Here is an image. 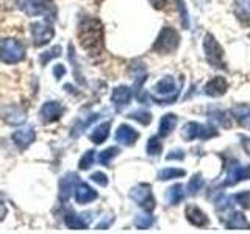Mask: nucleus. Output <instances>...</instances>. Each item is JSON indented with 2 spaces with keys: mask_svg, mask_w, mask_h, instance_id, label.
Returning <instances> with one entry per match:
<instances>
[{
  "mask_svg": "<svg viewBox=\"0 0 250 234\" xmlns=\"http://www.w3.org/2000/svg\"><path fill=\"white\" fill-rule=\"evenodd\" d=\"M80 44L88 53H100L104 49V27L97 19H84L78 30Z\"/></svg>",
  "mask_w": 250,
  "mask_h": 234,
  "instance_id": "f257e3e1",
  "label": "nucleus"
},
{
  "mask_svg": "<svg viewBox=\"0 0 250 234\" xmlns=\"http://www.w3.org/2000/svg\"><path fill=\"white\" fill-rule=\"evenodd\" d=\"M178 86L172 77H164L153 86V100L161 105H167L178 97Z\"/></svg>",
  "mask_w": 250,
  "mask_h": 234,
  "instance_id": "f03ea898",
  "label": "nucleus"
},
{
  "mask_svg": "<svg viewBox=\"0 0 250 234\" xmlns=\"http://www.w3.org/2000/svg\"><path fill=\"white\" fill-rule=\"evenodd\" d=\"M25 58V47L16 39L0 41V59L6 64H16Z\"/></svg>",
  "mask_w": 250,
  "mask_h": 234,
  "instance_id": "7ed1b4c3",
  "label": "nucleus"
},
{
  "mask_svg": "<svg viewBox=\"0 0 250 234\" xmlns=\"http://www.w3.org/2000/svg\"><path fill=\"white\" fill-rule=\"evenodd\" d=\"M178 42H180V36L177 31L170 27H164L161 30L158 39H156V42L153 44V50L158 53L175 52L178 47Z\"/></svg>",
  "mask_w": 250,
  "mask_h": 234,
  "instance_id": "20e7f679",
  "label": "nucleus"
},
{
  "mask_svg": "<svg viewBox=\"0 0 250 234\" xmlns=\"http://www.w3.org/2000/svg\"><path fill=\"white\" fill-rule=\"evenodd\" d=\"M217 136V130L211 128V127H205V125L197 123V122H188L183 130H182V137L185 140H194V139H211Z\"/></svg>",
  "mask_w": 250,
  "mask_h": 234,
  "instance_id": "39448f33",
  "label": "nucleus"
},
{
  "mask_svg": "<svg viewBox=\"0 0 250 234\" xmlns=\"http://www.w3.org/2000/svg\"><path fill=\"white\" fill-rule=\"evenodd\" d=\"M203 49H205V55L208 62L213 67H222L225 69V62H224V50L222 47L219 45V42L214 39L213 35H207L205 41H203Z\"/></svg>",
  "mask_w": 250,
  "mask_h": 234,
  "instance_id": "423d86ee",
  "label": "nucleus"
},
{
  "mask_svg": "<svg viewBox=\"0 0 250 234\" xmlns=\"http://www.w3.org/2000/svg\"><path fill=\"white\" fill-rule=\"evenodd\" d=\"M130 198L146 211H153L156 206L153 194H152L150 186L148 184H138V186L133 187L131 192H130Z\"/></svg>",
  "mask_w": 250,
  "mask_h": 234,
  "instance_id": "0eeeda50",
  "label": "nucleus"
},
{
  "mask_svg": "<svg viewBox=\"0 0 250 234\" xmlns=\"http://www.w3.org/2000/svg\"><path fill=\"white\" fill-rule=\"evenodd\" d=\"M31 36H33L35 45L41 47L45 45L55 36V31L49 22H35L31 23Z\"/></svg>",
  "mask_w": 250,
  "mask_h": 234,
  "instance_id": "6e6552de",
  "label": "nucleus"
},
{
  "mask_svg": "<svg viewBox=\"0 0 250 234\" xmlns=\"http://www.w3.org/2000/svg\"><path fill=\"white\" fill-rule=\"evenodd\" d=\"M244 179H250V166L242 167L238 164V161H231L229 166V172H227L224 186H234L239 181H244Z\"/></svg>",
  "mask_w": 250,
  "mask_h": 234,
  "instance_id": "1a4fd4ad",
  "label": "nucleus"
},
{
  "mask_svg": "<svg viewBox=\"0 0 250 234\" xmlns=\"http://www.w3.org/2000/svg\"><path fill=\"white\" fill-rule=\"evenodd\" d=\"M221 220L229 230H250V223L247 222L246 215L242 213H234V211H229L222 215H219Z\"/></svg>",
  "mask_w": 250,
  "mask_h": 234,
  "instance_id": "9d476101",
  "label": "nucleus"
},
{
  "mask_svg": "<svg viewBox=\"0 0 250 234\" xmlns=\"http://www.w3.org/2000/svg\"><path fill=\"white\" fill-rule=\"evenodd\" d=\"M19 6L28 16L44 14L45 18H50L52 16V8L47 3H44L42 0H19Z\"/></svg>",
  "mask_w": 250,
  "mask_h": 234,
  "instance_id": "9b49d317",
  "label": "nucleus"
},
{
  "mask_svg": "<svg viewBox=\"0 0 250 234\" xmlns=\"http://www.w3.org/2000/svg\"><path fill=\"white\" fill-rule=\"evenodd\" d=\"M62 113H64V108H62L58 101H47V103L42 105L41 111H39V114H41V119L44 122H55L58 120L60 117L62 116Z\"/></svg>",
  "mask_w": 250,
  "mask_h": 234,
  "instance_id": "f8f14e48",
  "label": "nucleus"
},
{
  "mask_svg": "<svg viewBox=\"0 0 250 234\" xmlns=\"http://www.w3.org/2000/svg\"><path fill=\"white\" fill-rule=\"evenodd\" d=\"M92 215L89 213L82 214V215H77L74 213H69L64 215V223L69 226L70 230H86L88 225L91 222Z\"/></svg>",
  "mask_w": 250,
  "mask_h": 234,
  "instance_id": "ddd939ff",
  "label": "nucleus"
},
{
  "mask_svg": "<svg viewBox=\"0 0 250 234\" xmlns=\"http://www.w3.org/2000/svg\"><path fill=\"white\" fill-rule=\"evenodd\" d=\"M74 192H75V200L80 205H86V203L94 201L97 198V192L86 183H77Z\"/></svg>",
  "mask_w": 250,
  "mask_h": 234,
  "instance_id": "4468645a",
  "label": "nucleus"
},
{
  "mask_svg": "<svg viewBox=\"0 0 250 234\" xmlns=\"http://www.w3.org/2000/svg\"><path fill=\"white\" fill-rule=\"evenodd\" d=\"M139 133L136 130H133L128 125H121L116 131V140L121 142L122 145H133L138 140Z\"/></svg>",
  "mask_w": 250,
  "mask_h": 234,
  "instance_id": "2eb2a0df",
  "label": "nucleus"
},
{
  "mask_svg": "<svg viewBox=\"0 0 250 234\" xmlns=\"http://www.w3.org/2000/svg\"><path fill=\"white\" fill-rule=\"evenodd\" d=\"M227 88H229V83H227L225 78L222 77H214L213 80L208 81L205 84V94L209 97H219V96H222V94H225Z\"/></svg>",
  "mask_w": 250,
  "mask_h": 234,
  "instance_id": "dca6fc26",
  "label": "nucleus"
},
{
  "mask_svg": "<svg viewBox=\"0 0 250 234\" xmlns=\"http://www.w3.org/2000/svg\"><path fill=\"white\" fill-rule=\"evenodd\" d=\"M185 214H186V218H188V222H189L191 225L194 226H199V228H203V226H207L209 223L208 220V217L203 214V211L199 209L197 206H188L186 211H185Z\"/></svg>",
  "mask_w": 250,
  "mask_h": 234,
  "instance_id": "f3484780",
  "label": "nucleus"
},
{
  "mask_svg": "<svg viewBox=\"0 0 250 234\" xmlns=\"http://www.w3.org/2000/svg\"><path fill=\"white\" fill-rule=\"evenodd\" d=\"M233 11L242 25H250V0H234Z\"/></svg>",
  "mask_w": 250,
  "mask_h": 234,
  "instance_id": "a211bd4d",
  "label": "nucleus"
},
{
  "mask_svg": "<svg viewBox=\"0 0 250 234\" xmlns=\"http://www.w3.org/2000/svg\"><path fill=\"white\" fill-rule=\"evenodd\" d=\"M111 100H113L116 109L119 111V109L125 108L130 103V100H131V89L127 88V86H119V88H116L113 91Z\"/></svg>",
  "mask_w": 250,
  "mask_h": 234,
  "instance_id": "6ab92c4d",
  "label": "nucleus"
},
{
  "mask_svg": "<svg viewBox=\"0 0 250 234\" xmlns=\"http://www.w3.org/2000/svg\"><path fill=\"white\" fill-rule=\"evenodd\" d=\"M2 117L5 119V122L10 125H21L25 120V113H23L21 108L10 105L2 109Z\"/></svg>",
  "mask_w": 250,
  "mask_h": 234,
  "instance_id": "aec40b11",
  "label": "nucleus"
},
{
  "mask_svg": "<svg viewBox=\"0 0 250 234\" xmlns=\"http://www.w3.org/2000/svg\"><path fill=\"white\" fill-rule=\"evenodd\" d=\"M35 137H36V133L33 128H22V130H18L16 133H13L14 144H18L21 148L28 147L35 140Z\"/></svg>",
  "mask_w": 250,
  "mask_h": 234,
  "instance_id": "412c9836",
  "label": "nucleus"
},
{
  "mask_svg": "<svg viewBox=\"0 0 250 234\" xmlns=\"http://www.w3.org/2000/svg\"><path fill=\"white\" fill-rule=\"evenodd\" d=\"M77 183H78V179H77V175L75 174H69V175H66L64 178L61 179V184H60L61 192H60V195H61L62 200H64V198L67 200L69 198V195H70V192L75 189Z\"/></svg>",
  "mask_w": 250,
  "mask_h": 234,
  "instance_id": "4be33fe9",
  "label": "nucleus"
},
{
  "mask_svg": "<svg viewBox=\"0 0 250 234\" xmlns=\"http://www.w3.org/2000/svg\"><path fill=\"white\" fill-rule=\"evenodd\" d=\"M177 116L175 114H166V116H163V119L160 122V136L164 137V136H169L172 130L175 128V125H177Z\"/></svg>",
  "mask_w": 250,
  "mask_h": 234,
  "instance_id": "5701e85b",
  "label": "nucleus"
},
{
  "mask_svg": "<svg viewBox=\"0 0 250 234\" xmlns=\"http://www.w3.org/2000/svg\"><path fill=\"white\" fill-rule=\"evenodd\" d=\"M166 198L169 205H178L180 201L185 198V189L182 184H174L172 187H169L166 192Z\"/></svg>",
  "mask_w": 250,
  "mask_h": 234,
  "instance_id": "b1692460",
  "label": "nucleus"
},
{
  "mask_svg": "<svg viewBox=\"0 0 250 234\" xmlns=\"http://www.w3.org/2000/svg\"><path fill=\"white\" fill-rule=\"evenodd\" d=\"M109 127H111V123H109V122H105V123L99 125V127L91 133V140H92V142L94 144H102V142H104V140L109 135Z\"/></svg>",
  "mask_w": 250,
  "mask_h": 234,
  "instance_id": "393cba45",
  "label": "nucleus"
},
{
  "mask_svg": "<svg viewBox=\"0 0 250 234\" xmlns=\"http://www.w3.org/2000/svg\"><path fill=\"white\" fill-rule=\"evenodd\" d=\"M186 172L183 169H163L160 174H158V178L161 181H167V179H174V178H180V176H185Z\"/></svg>",
  "mask_w": 250,
  "mask_h": 234,
  "instance_id": "a878e982",
  "label": "nucleus"
},
{
  "mask_svg": "<svg viewBox=\"0 0 250 234\" xmlns=\"http://www.w3.org/2000/svg\"><path fill=\"white\" fill-rule=\"evenodd\" d=\"M203 184H205L203 178L200 175H194L191 178V181L188 183V194H189V195H195L203 187Z\"/></svg>",
  "mask_w": 250,
  "mask_h": 234,
  "instance_id": "bb28decb",
  "label": "nucleus"
},
{
  "mask_svg": "<svg viewBox=\"0 0 250 234\" xmlns=\"http://www.w3.org/2000/svg\"><path fill=\"white\" fill-rule=\"evenodd\" d=\"M249 113H250V106H247V105H238V106H234V108L231 109L233 117H234V119H236L241 125H242V122L246 120V117H247Z\"/></svg>",
  "mask_w": 250,
  "mask_h": 234,
  "instance_id": "cd10ccee",
  "label": "nucleus"
},
{
  "mask_svg": "<svg viewBox=\"0 0 250 234\" xmlns=\"http://www.w3.org/2000/svg\"><path fill=\"white\" fill-rule=\"evenodd\" d=\"M135 225L139 230H146L153 225V217L150 214H138L135 217Z\"/></svg>",
  "mask_w": 250,
  "mask_h": 234,
  "instance_id": "c85d7f7f",
  "label": "nucleus"
},
{
  "mask_svg": "<svg viewBox=\"0 0 250 234\" xmlns=\"http://www.w3.org/2000/svg\"><path fill=\"white\" fill-rule=\"evenodd\" d=\"M163 150V145H161V140L153 136L148 139V142H147V153L150 155V156H156V155H160Z\"/></svg>",
  "mask_w": 250,
  "mask_h": 234,
  "instance_id": "c756f323",
  "label": "nucleus"
},
{
  "mask_svg": "<svg viewBox=\"0 0 250 234\" xmlns=\"http://www.w3.org/2000/svg\"><path fill=\"white\" fill-rule=\"evenodd\" d=\"M128 117H130V119L138 120L139 123H143V125H148L152 122V114L148 111H144V109H139V111L131 113V114H128Z\"/></svg>",
  "mask_w": 250,
  "mask_h": 234,
  "instance_id": "7c9ffc66",
  "label": "nucleus"
},
{
  "mask_svg": "<svg viewBox=\"0 0 250 234\" xmlns=\"http://www.w3.org/2000/svg\"><path fill=\"white\" fill-rule=\"evenodd\" d=\"M117 153H119V148H117V147H109V148H106V150L102 152L100 156H99L100 164H104V166H108L109 161H111Z\"/></svg>",
  "mask_w": 250,
  "mask_h": 234,
  "instance_id": "2f4dec72",
  "label": "nucleus"
},
{
  "mask_svg": "<svg viewBox=\"0 0 250 234\" xmlns=\"http://www.w3.org/2000/svg\"><path fill=\"white\" fill-rule=\"evenodd\" d=\"M233 200L236 203H239L244 209H250V191H244V192L236 194L233 197Z\"/></svg>",
  "mask_w": 250,
  "mask_h": 234,
  "instance_id": "473e14b6",
  "label": "nucleus"
},
{
  "mask_svg": "<svg viewBox=\"0 0 250 234\" xmlns=\"http://www.w3.org/2000/svg\"><path fill=\"white\" fill-rule=\"evenodd\" d=\"M94 150H89V152H86L83 155V158L80 159V169L82 170H88L91 166H92V162H94Z\"/></svg>",
  "mask_w": 250,
  "mask_h": 234,
  "instance_id": "72a5a7b5",
  "label": "nucleus"
},
{
  "mask_svg": "<svg viewBox=\"0 0 250 234\" xmlns=\"http://www.w3.org/2000/svg\"><path fill=\"white\" fill-rule=\"evenodd\" d=\"M60 53H61V47H60V45H57V47H55V49H50L49 52L42 53V55H41V61H42V64H45V62L49 61L50 58H57V57H60Z\"/></svg>",
  "mask_w": 250,
  "mask_h": 234,
  "instance_id": "f704fd0d",
  "label": "nucleus"
},
{
  "mask_svg": "<svg viewBox=\"0 0 250 234\" xmlns=\"http://www.w3.org/2000/svg\"><path fill=\"white\" fill-rule=\"evenodd\" d=\"M177 3H178V8H180V13H182V23H183V27L188 28V27H189V20H188V13H186V8L183 5V0H177Z\"/></svg>",
  "mask_w": 250,
  "mask_h": 234,
  "instance_id": "c9c22d12",
  "label": "nucleus"
},
{
  "mask_svg": "<svg viewBox=\"0 0 250 234\" xmlns=\"http://www.w3.org/2000/svg\"><path fill=\"white\" fill-rule=\"evenodd\" d=\"M91 179H92V181H96L97 184H100V186H106L108 184V178H106L105 174H102V172H96V174H92Z\"/></svg>",
  "mask_w": 250,
  "mask_h": 234,
  "instance_id": "e433bc0d",
  "label": "nucleus"
},
{
  "mask_svg": "<svg viewBox=\"0 0 250 234\" xmlns=\"http://www.w3.org/2000/svg\"><path fill=\"white\" fill-rule=\"evenodd\" d=\"M185 158V153L182 150H175V152H172L166 156V159H183Z\"/></svg>",
  "mask_w": 250,
  "mask_h": 234,
  "instance_id": "4c0bfd02",
  "label": "nucleus"
},
{
  "mask_svg": "<svg viewBox=\"0 0 250 234\" xmlns=\"http://www.w3.org/2000/svg\"><path fill=\"white\" fill-rule=\"evenodd\" d=\"M148 2H150V3H152V6H153V8H156V10H161V8L166 6L167 0H148Z\"/></svg>",
  "mask_w": 250,
  "mask_h": 234,
  "instance_id": "58836bf2",
  "label": "nucleus"
},
{
  "mask_svg": "<svg viewBox=\"0 0 250 234\" xmlns=\"http://www.w3.org/2000/svg\"><path fill=\"white\" fill-rule=\"evenodd\" d=\"M111 222H113V217H109V218H106V220L100 222V223L97 225V228H99V230H104V228H106V226L111 225Z\"/></svg>",
  "mask_w": 250,
  "mask_h": 234,
  "instance_id": "ea45409f",
  "label": "nucleus"
},
{
  "mask_svg": "<svg viewBox=\"0 0 250 234\" xmlns=\"http://www.w3.org/2000/svg\"><path fill=\"white\" fill-rule=\"evenodd\" d=\"M66 70H64V67H62L61 64H58L57 67H55V75H57V78H61V75L64 74Z\"/></svg>",
  "mask_w": 250,
  "mask_h": 234,
  "instance_id": "a19ab883",
  "label": "nucleus"
},
{
  "mask_svg": "<svg viewBox=\"0 0 250 234\" xmlns=\"http://www.w3.org/2000/svg\"><path fill=\"white\" fill-rule=\"evenodd\" d=\"M6 214V208H5V203L0 200V220H3V217Z\"/></svg>",
  "mask_w": 250,
  "mask_h": 234,
  "instance_id": "79ce46f5",
  "label": "nucleus"
},
{
  "mask_svg": "<svg viewBox=\"0 0 250 234\" xmlns=\"http://www.w3.org/2000/svg\"><path fill=\"white\" fill-rule=\"evenodd\" d=\"M242 125H246V127H249L250 128V113L247 114V117H246V120L242 122Z\"/></svg>",
  "mask_w": 250,
  "mask_h": 234,
  "instance_id": "37998d69",
  "label": "nucleus"
}]
</instances>
